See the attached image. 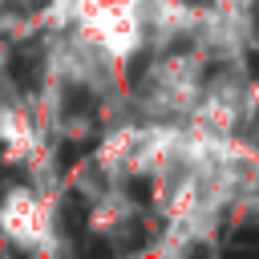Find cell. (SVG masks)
<instances>
[{
	"label": "cell",
	"mask_w": 259,
	"mask_h": 259,
	"mask_svg": "<svg viewBox=\"0 0 259 259\" xmlns=\"http://www.w3.org/2000/svg\"><path fill=\"white\" fill-rule=\"evenodd\" d=\"M0 227L8 239H16L28 251H57L53 239V202L36 190H12L0 206Z\"/></svg>",
	"instance_id": "obj_1"
}]
</instances>
